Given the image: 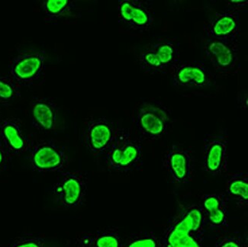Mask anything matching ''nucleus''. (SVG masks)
Wrapping results in <instances>:
<instances>
[{"label":"nucleus","mask_w":248,"mask_h":247,"mask_svg":"<svg viewBox=\"0 0 248 247\" xmlns=\"http://www.w3.org/2000/svg\"><path fill=\"white\" fill-rule=\"evenodd\" d=\"M202 44L204 54L209 60L216 77L227 78L237 74L241 59L238 40L221 41L203 37Z\"/></svg>","instance_id":"8"},{"label":"nucleus","mask_w":248,"mask_h":247,"mask_svg":"<svg viewBox=\"0 0 248 247\" xmlns=\"http://www.w3.org/2000/svg\"><path fill=\"white\" fill-rule=\"evenodd\" d=\"M29 115L33 127L39 133L50 134L63 130L60 108L52 98L34 97L29 103Z\"/></svg>","instance_id":"13"},{"label":"nucleus","mask_w":248,"mask_h":247,"mask_svg":"<svg viewBox=\"0 0 248 247\" xmlns=\"http://www.w3.org/2000/svg\"><path fill=\"white\" fill-rule=\"evenodd\" d=\"M47 68V54L43 50H25L9 61V76L22 87L42 85Z\"/></svg>","instance_id":"4"},{"label":"nucleus","mask_w":248,"mask_h":247,"mask_svg":"<svg viewBox=\"0 0 248 247\" xmlns=\"http://www.w3.org/2000/svg\"><path fill=\"white\" fill-rule=\"evenodd\" d=\"M203 215L199 204L182 207L166 228L164 247H204Z\"/></svg>","instance_id":"1"},{"label":"nucleus","mask_w":248,"mask_h":247,"mask_svg":"<svg viewBox=\"0 0 248 247\" xmlns=\"http://www.w3.org/2000/svg\"><path fill=\"white\" fill-rule=\"evenodd\" d=\"M88 178L83 171L67 170L58 174L52 187L54 200L64 209H78L87 201Z\"/></svg>","instance_id":"6"},{"label":"nucleus","mask_w":248,"mask_h":247,"mask_svg":"<svg viewBox=\"0 0 248 247\" xmlns=\"http://www.w3.org/2000/svg\"><path fill=\"white\" fill-rule=\"evenodd\" d=\"M11 247H47V244L41 235L28 234L16 239Z\"/></svg>","instance_id":"24"},{"label":"nucleus","mask_w":248,"mask_h":247,"mask_svg":"<svg viewBox=\"0 0 248 247\" xmlns=\"http://www.w3.org/2000/svg\"><path fill=\"white\" fill-rule=\"evenodd\" d=\"M2 119H3V118H2V110L0 108V123L2 122Z\"/></svg>","instance_id":"27"},{"label":"nucleus","mask_w":248,"mask_h":247,"mask_svg":"<svg viewBox=\"0 0 248 247\" xmlns=\"http://www.w3.org/2000/svg\"><path fill=\"white\" fill-rule=\"evenodd\" d=\"M31 169L40 174H60L68 170L71 159L67 148L54 140H34L29 151Z\"/></svg>","instance_id":"5"},{"label":"nucleus","mask_w":248,"mask_h":247,"mask_svg":"<svg viewBox=\"0 0 248 247\" xmlns=\"http://www.w3.org/2000/svg\"><path fill=\"white\" fill-rule=\"evenodd\" d=\"M229 137L225 131L209 134L204 139L202 165L207 174L215 177L226 175L229 170Z\"/></svg>","instance_id":"11"},{"label":"nucleus","mask_w":248,"mask_h":247,"mask_svg":"<svg viewBox=\"0 0 248 247\" xmlns=\"http://www.w3.org/2000/svg\"><path fill=\"white\" fill-rule=\"evenodd\" d=\"M120 27L132 34H143L153 27V8L144 0H121L117 7Z\"/></svg>","instance_id":"10"},{"label":"nucleus","mask_w":248,"mask_h":247,"mask_svg":"<svg viewBox=\"0 0 248 247\" xmlns=\"http://www.w3.org/2000/svg\"><path fill=\"white\" fill-rule=\"evenodd\" d=\"M179 61V47L174 40L161 38L146 45L137 56L140 68L148 75L168 73Z\"/></svg>","instance_id":"7"},{"label":"nucleus","mask_w":248,"mask_h":247,"mask_svg":"<svg viewBox=\"0 0 248 247\" xmlns=\"http://www.w3.org/2000/svg\"><path fill=\"white\" fill-rule=\"evenodd\" d=\"M131 117L132 129L144 145L163 140L168 136L173 126L168 108L157 101L139 102L134 107Z\"/></svg>","instance_id":"3"},{"label":"nucleus","mask_w":248,"mask_h":247,"mask_svg":"<svg viewBox=\"0 0 248 247\" xmlns=\"http://www.w3.org/2000/svg\"><path fill=\"white\" fill-rule=\"evenodd\" d=\"M163 168L172 184L183 186L192 183L196 178V161L193 151L184 144L175 143L164 153Z\"/></svg>","instance_id":"9"},{"label":"nucleus","mask_w":248,"mask_h":247,"mask_svg":"<svg viewBox=\"0 0 248 247\" xmlns=\"http://www.w3.org/2000/svg\"><path fill=\"white\" fill-rule=\"evenodd\" d=\"M224 193L227 199L233 201L237 207L246 208L248 205V173L239 172L227 174Z\"/></svg>","instance_id":"20"},{"label":"nucleus","mask_w":248,"mask_h":247,"mask_svg":"<svg viewBox=\"0 0 248 247\" xmlns=\"http://www.w3.org/2000/svg\"><path fill=\"white\" fill-rule=\"evenodd\" d=\"M175 86L184 89H205L211 86L215 75L200 63L192 61H176L169 71Z\"/></svg>","instance_id":"15"},{"label":"nucleus","mask_w":248,"mask_h":247,"mask_svg":"<svg viewBox=\"0 0 248 247\" xmlns=\"http://www.w3.org/2000/svg\"><path fill=\"white\" fill-rule=\"evenodd\" d=\"M225 4L228 10L240 13L246 8L248 2L246 0H227Z\"/></svg>","instance_id":"25"},{"label":"nucleus","mask_w":248,"mask_h":247,"mask_svg":"<svg viewBox=\"0 0 248 247\" xmlns=\"http://www.w3.org/2000/svg\"><path fill=\"white\" fill-rule=\"evenodd\" d=\"M117 127L103 117L90 116L85 119L82 137L85 147L93 156L103 155L113 140Z\"/></svg>","instance_id":"12"},{"label":"nucleus","mask_w":248,"mask_h":247,"mask_svg":"<svg viewBox=\"0 0 248 247\" xmlns=\"http://www.w3.org/2000/svg\"><path fill=\"white\" fill-rule=\"evenodd\" d=\"M35 10L48 25L73 23L79 18L76 2L72 0H42Z\"/></svg>","instance_id":"18"},{"label":"nucleus","mask_w":248,"mask_h":247,"mask_svg":"<svg viewBox=\"0 0 248 247\" xmlns=\"http://www.w3.org/2000/svg\"><path fill=\"white\" fill-rule=\"evenodd\" d=\"M144 144L132 128L117 127L113 140L103 154L109 172L126 174L140 167Z\"/></svg>","instance_id":"2"},{"label":"nucleus","mask_w":248,"mask_h":247,"mask_svg":"<svg viewBox=\"0 0 248 247\" xmlns=\"http://www.w3.org/2000/svg\"><path fill=\"white\" fill-rule=\"evenodd\" d=\"M12 159L13 158L9 156L7 151L4 149V147L0 143V172H3L7 168L9 163L11 162Z\"/></svg>","instance_id":"26"},{"label":"nucleus","mask_w":248,"mask_h":247,"mask_svg":"<svg viewBox=\"0 0 248 247\" xmlns=\"http://www.w3.org/2000/svg\"><path fill=\"white\" fill-rule=\"evenodd\" d=\"M34 140L35 138L25 131L19 118L9 117L0 123V143L12 158L29 152Z\"/></svg>","instance_id":"14"},{"label":"nucleus","mask_w":248,"mask_h":247,"mask_svg":"<svg viewBox=\"0 0 248 247\" xmlns=\"http://www.w3.org/2000/svg\"><path fill=\"white\" fill-rule=\"evenodd\" d=\"M215 247H247L245 242L234 232L220 233L216 240Z\"/></svg>","instance_id":"23"},{"label":"nucleus","mask_w":248,"mask_h":247,"mask_svg":"<svg viewBox=\"0 0 248 247\" xmlns=\"http://www.w3.org/2000/svg\"><path fill=\"white\" fill-rule=\"evenodd\" d=\"M123 247H164L161 239L153 233L131 235L123 243Z\"/></svg>","instance_id":"22"},{"label":"nucleus","mask_w":248,"mask_h":247,"mask_svg":"<svg viewBox=\"0 0 248 247\" xmlns=\"http://www.w3.org/2000/svg\"><path fill=\"white\" fill-rule=\"evenodd\" d=\"M200 205L203 215L205 227L216 233L226 232L229 227L228 199L224 192L206 194Z\"/></svg>","instance_id":"17"},{"label":"nucleus","mask_w":248,"mask_h":247,"mask_svg":"<svg viewBox=\"0 0 248 247\" xmlns=\"http://www.w3.org/2000/svg\"><path fill=\"white\" fill-rule=\"evenodd\" d=\"M204 37L208 39L234 41L241 34V13L214 11L204 22Z\"/></svg>","instance_id":"16"},{"label":"nucleus","mask_w":248,"mask_h":247,"mask_svg":"<svg viewBox=\"0 0 248 247\" xmlns=\"http://www.w3.org/2000/svg\"><path fill=\"white\" fill-rule=\"evenodd\" d=\"M77 247H123V242L115 229L79 231L74 236Z\"/></svg>","instance_id":"19"},{"label":"nucleus","mask_w":248,"mask_h":247,"mask_svg":"<svg viewBox=\"0 0 248 247\" xmlns=\"http://www.w3.org/2000/svg\"><path fill=\"white\" fill-rule=\"evenodd\" d=\"M22 88L13 81L9 74H0V102L10 104L22 97Z\"/></svg>","instance_id":"21"}]
</instances>
